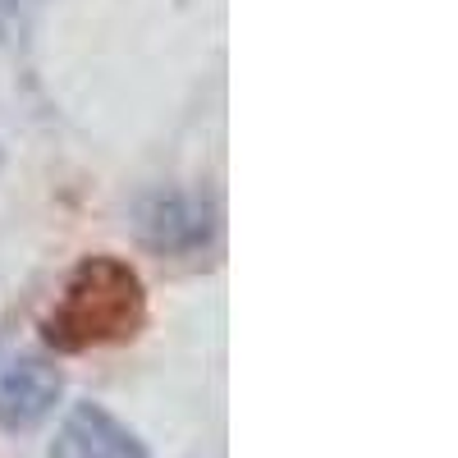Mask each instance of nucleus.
Wrapping results in <instances>:
<instances>
[{
    "mask_svg": "<svg viewBox=\"0 0 458 458\" xmlns=\"http://www.w3.org/2000/svg\"><path fill=\"white\" fill-rule=\"evenodd\" d=\"M147 326V284L124 257H83L69 271L42 335L55 353H88L106 344H124Z\"/></svg>",
    "mask_w": 458,
    "mask_h": 458,
    "instance_id": "obj_1",
    "label": "nucleus"
},
{
    "mask_svg": "<svg viewBox=\"0 0 458 458\" xmlns=\"http://www.w3.org/2000/svg\"><path fill=\"white\" fill-rule=\"evenodd\" d=\"M216 234V211L198 193H151L138 202V239L151 252L188 257Z\"/></svg>",
    "mask_w": 458,
    "mask_h": 458,
    "instance_id": "obj_2",
    "label": "nucleus"
},
{
    "mask_svg": "<svg viewBox=\"0 0 458 458\" xmlns=\"http://www.w3.org/2000/svg\"><path fill=\"white\" fill-rule=\"evenodd\" d=\"M51 458H147V449L101 403H73L55 431Z\"/></svg>",
    "mask_w": 458,
    "mask_h": 458,
    "instance_id": "obj_3",
    "label": "nucleus"
},
{
    "mask_svg": "<svg viewBox=\"0 0 458 458\" xmlns=\"http://www.w3.org/2000/svg\"><path fill=\"white\" fill-rule=\"evenodd\" d=\"M64 394V376L42 362V358H14L0 371V427L5 431H28L47 422L51 408Z\"/></svg>",
    "mask_w": 458,
    "mask_h": 458,
    "instance_id": "obj_4",
    "label": "nucleus"
},
{
    "mask_svg": "<svg viewBox=\"0 0 458 458\" xmlns=\"http://www.w3.org/2000/svg\"><path fill=\"white\" fill-rule=\"evenodd\" d=\"M19 5H23V0H0V19H14Z\"/></svg>",
    "mask_w": 458,
    "mask_h": 458,
    "instance_id": "obj_5",
    "label": "nucleus"
}]
</instances>
